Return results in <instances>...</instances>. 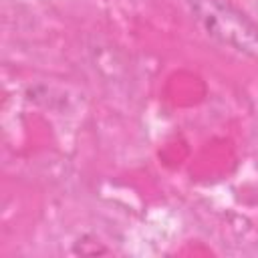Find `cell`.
<instances>
[{
  "mask_svg": "<svg viewBox=\"0 0 258 258\" xmlns=\"http://www.w3.org/2000/svg\"><path fill=\"white\" fill-rule=\"evenodd\" d=\"M208 36L258 60V22L228 0H181Z\"/></svg>",
  "mask_w": 258,
  "mask_h": 258,
  "instance_id": "obj_1",
  "label": "cell"
}]
</instances>
